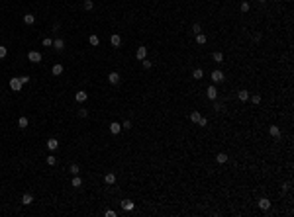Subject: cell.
I'll use <instances>...</instances> for the list:
<instances>
[{
	"instance_id": "1",
	"label": "cell",
	"mask_w": 294,
	"mask_h": 217,
	"mask_svg": "<svg viewBox=\"0 0 294 217\" xmlns=\"http://www.w3.org/2000/svg\"><path fill=\"white\" fill-rule=\"evenodd\" d=\"M22 80H20V78H10V88L12 90H14V92H20V90H22Z\"/></svg>"
},
{
	"instance_id": "2",
	"label": "cell",
	"mask_w": 294,
	"mask_h": 217,
	"mask_svg": "<svg viewBox=\"0 0 294 217\" xmlns=\"http://www.w3.org/2000/svg\"><path fill=\"white\" fill-rule=\"evenodd\" d=\"M206 96L210 98V100H216V98H218V88L214 86V84H212V86H208L206 88Z\"/></svg>"
},
{
	"instance_id": "3",
	"label": "cell",
	"mask_w": 294,
	"mask_h": 217,
	"mask_svg": "<svg viewBox=\"0 0 294 217\" xmlns=\"http://www.w3.org/2000/svg\"><path fill=\"white\" fill-rule=\"evenodd\" d=\"M27 59L32 61V63H39V61H41V53H39V51H30V53H27Z\"/></svg>"
},
{
	"instance_id": "4",
	"label": "cell",
	"mask_w": 294,
	"mask_h": 217,
	"mask_svg": "<svg viewBox=\"0 0 294 217\" xmlns=\"http://www.w3.org/2000/svg\"><path fill=\"white\" fill-rule=\"evenodd\" d=\"M212 82H214V84L223 82V72H222V71H214V72H212Z\"/></svg>"
},
{
	"instance_id": "5",
	"label": "cell",
	"mask_w": 294,
	"mask_h": 217,
	"mask_svg": "<svg viewBox=\"0 0 294 217\" xmlns=\"http://www.w3.org/2000/svg\"><path fill=\"white\" fill-rule=\"evenodd\" d=\"M120 131H122V123H116V121L110 123V133H112V135H118Z\"/></svg>"
},
{
	"instance_id": "6",
	"label": "cell",
	"mask_w": 294,
	"mask_h": 217,
	"mask_svg": "<svg viewBox=\"0 0 294 217\" xmlns=\"http://www.w3.org/2000/svg\"><path fill=\"white\" fill-rule=\"evenodd\" d=\"M133 207H135V203H133L131 200H124L122 201V209H124V211H131Z\"/></svg>"
},
{
	"instance_id": "7",
	"label": "cell",
	"mask_w": 294,
	"mask_h": 217,
	"mask_svg": "<svg viewBox=\"0 0 294 217\" xmlns=\"http://www.w3.org/2000/svg\"><path fill=\"white\" fill-rule=\"evenodd\" d=\"M135 57H137L139 61H143V59L147 57V49H145V47H137V51H135Z\"/></svg>"
},
{
	"instance_id": "8",
	"label": "cell",
	"mask_w": 294,
	"mask_h": 217,
	"mask_svg": "<svg viewBox=\"0 0 294 217\" xmlns=\"http://www.w3.org/2000/svg\"><path fill=\"white\" fill-rule=\"evenodd\" d=\"M110 43L114 45V47H120V45H122V37L118 35V33H114V35L110 37Z\"/></svg>"
},
{
	"instance_id": "9",
	"label": "cell",
	"mask_w": 294,
	"mask_h": 217,
	"mask_svg": "<svg viewBox=\"0 0 294 217\" xmlns=\"http://www.w3.org/2000/svg\"><path fill=\"white\" fill-rule=\"evenodd\" d=\"M47 149L49 151H57V149H59V141H57V139H49L47 141Z\"/></svg>"
},
{
	"instance_id": "10",
	"label": "cell",
	"mask_w": 294,
	"mask_h": 217,
	"mask_svg": "<svg viewBox=\"0 0 294 217\" xmlns=\"http://www.w3.org/2000/svg\"><path fill=\"white\" fill-rule=\"evenodd\" d=\"M104 182H106L108 186H112V184L116 182V174H114V172H108L106 176H104Z\"/></svg>"
},
{
	"instance_id": "11",
	"label": "cell",
	"mask_w": 294,
	"mask_h": 217,
	"mask_svg": "<svg viewBox=\"0 0 294 217\" xmlns=\"http://www.w3.org/2000/svg\"><path fill=\"white\" fill-rule=\"evenodd\" d=\"M86 98H88V94L84 92V90H79V92L75 94V100H76V102H84Z\"/></svg>"
},
{
	"instance_id": "12",
	"label": "cell",
	"mask_w": 294,
	"mask_h": 217,
	"mask_svg": "<svg viewBox=\"0 0 294 217\" xmlns=\"http://www.w3.org/2000/svg\"><path fill=\"white\" fill-rule=\"evenodd\" d=\"M249 90H239V92H237V98H239L241 102H247V100H249Z\"/></svg>"
},
{
	"instance_id": "13",
	"label": "cell",
	"mask_w": 294,
	"mask_h": 217,
	"mask_svg": "<svg viewBox=\"0 0 294 217\" xmlns=\"http://www.w3.org/2000/svg\"><path fill=\"white\" fill-rule=\"evenodd\" d=\"M22 203H24V206H32V203H33V196L32 194H24L22 196Z\"/></svg>"
},
{
	"instance_id": "14",
	"label": "cell",
	"mask_w": 294,
	"mask_h": 217,
	"mask_svg": "<svg viewBox=\"0 0 294 217\" xmlns=\"http://www.w3.org/2000/svg\"><path fill=\"white\" fill-rule=\"evenodd\" d=\"M259 207H261V209H269V207H271V200H269V198H261V200H259Z\"/></svg>"
},
{
	"instance_id": "15",
	"label": "cell",
	"mask_w": 294,
	"mask_h": 217,
	"mask_svg": "<svg viewBox=\"0 0 294 217\" xmlns=\"http://www.w3.org/2000/svg\"><path fill=\"white\" fill-rule=\"evenodd\" d=\"M108 80H110V84H118V82H120V74H118V72H110Z\"/></svg>"
},
{
	"instance_id": "16",
	"label": "cell",
	"mask_w": 294,
	"mask_h": 217,
	"mask_svg": "<svg viewBox=\"0 0 294 217\" xmlns=\"http://www.w3.org/2000/svg\"><path fill=\"white\" fill-rule=\"evenodd\" d=\"M51 72H53L55 76L63 74V65H61V63H57V65H53V69H51Z\"/></svg>"
},
{
	"instance_id": "17",
	"label": "cell",
	"mask_w": 294,
	"mask_h": 217,
	"mask_svg": "<svg viewBox=\"0 0 294 217\" xmlns=\"http://www.w3.org/2000/svg\"><path fill=\"white\" fill-rule=\"evenodd\" d=\"M27 123H30V121H27V117H26V115H22V117L18 120V127H20V129H26V127H27Z\"/></svg>"
},
{
	"instance_id": "18",
	"label": "cell",
	"mask_w": 294,
	"mask_h": 217,
	"mask_svg": "<svg viewBox=\"0 0 294 217\" xmlns=\"http://www.w3.org/2000/svg\"><path fill=\"white\" fill-rule=\"evenodd\" d=\"M202 76H204V71H202V69H194V71H192V78H194V80H200Z\"/></svg>"
},
{
	"instance_id": "19",
	"label": "cell",
	"mask_w": 294,
	"mask_h": 217,
	"mask_svg": "<svg viewBox=\"0 0 294 217\" xmlns=\"http://www.w3.org/2000/svg\"><path fill=\"white\" fill-rule=\"evenodd\" d=\"M216 160H218L220 164L228 163V155H226V153H218V155H216Z\"/></svg>"
},
{
	"instance_id": "20",
	"label": "cell",
	"mask_w": 294,
	"mask_h": 217,
	"mask_svg": "<svg viewBox=\"0 0 294 217\" xmlns=\"http://www.w3.org/2000/svg\"><path fill=\"white\" fill-rule=\"evenodd\" d=\"M53 47L57 49V51H63V47H65V43H63V39H53Z\"/></svg>"
},
{
	"instance_id": "21",
	"label": "cell",
	"mask_w": 294,
	"mask_h": 217,
	"mask_svg": "<svg viewBox=\"0 0 294 217\" xmlns=\"http://www.w3.org/2000/svg\"><path fill=\"white\" fill-rule=\"evenodd\" d=\"M269 133H271L272 137H280V129H278L277 125H271V127H269Z\"/></svg>"
},
{
	"instance_id": "22",
	"label": "cell",
	"mask_w": 294,
	"mask_h": 217,
	"mask_svg": "<svg viewBox=\"0 0 294 217\" xmlns=\"http://www.w3.org/2000/svg\"><path fill=\"white\" fill-rule=\"evenodd\" d=\"M33 22H35V16H33V14H26V16H24V24H27V26H32Z\"/></svg>"
},
{
	"instance_id": "23",
	"label": "cell",
	"mask_w": 294,
	"mask_h": 217,
	"mask_svg": "<svg viewBox=\"0 0 294 217\" xmlns=\"http://www.w3.org/2000/svg\"><path fill=\"white\" fill-rule=\"evenodd\" d=\"M71 184H73V188H81V186H82V180H81V176H79V174H76L75 178H73Z\"/></svg>"
},
{
	"instance_id": "24",
	"label": "cell",
	"mask_w": 294,
	"mask_h": 217,
	"mask_svg": "<svg viewBox=\"0 0 294 217\" xmlns=\"http://www.w3.org/2000/svg\"><path fill=\"white\" fill-rule=\"evenodd\" d=\"M196 43L204 45V43H206V35H204V33H196Z\"/></svg>"
},
{
	"instance_id": "25",
	"label": "cell",
	"mask_w": 294,
	"mask_h": 217,
	"mask_svg": "<svg viewBox=\"0 0 294 217\" xmlns=\"http://www.w3.org/2000/svg\"><path fill=\"white\" fill-rule=\"evenodd\" d=\"M200 117H202L200 112H192V114H190V121H192V123H198V120H200Z\"/></svg>"
},
{
	"instance_id": "26",
	"label": "cell",
	"mask_w": 294,
	"mask_h": 217,
	"mask_svg": "<svg viewBox=\"0 0 294 217\" xmlns=\"http://www.w3.org/2000/svg\"><path fill=\"white\" fill-rule=\"evenodd\" d=\"M88 41H90V45H94V47H96V45H100V37H98V35H90V37H88Z\"/></svg>"
},
{
	"instance_id": "27",
	"label": "cell",
	"mask_w": 294,
	"mask_h": 217,
	"mask_svg": "<svg viewBox=\"0 0 294 217\" xmlns=\"http://www.w3.org/2000/svg\"><path fill=\"white\" fill-rule=\"evenodd\" d=\"M212 59H214V61H216V63H222V61H223V55H222V53H220V51H216V53H214V55H212Z\"/></svg>"
},
{
	"instance_id": "28",
	"label": "cell",
	"mask_w": 294,
	"mask_h": 217,
	"mask_svg": "<svg viewBox=\"0 0 294 217\" xmlns=\"http://www.w3.org/2000/svg\"><path fill=\"white\" fill-rule=\"evenodd\" d=\"M249 98H251V102L255 104V106L257 104H261V96H259V94H253V96H249Z\"/></svg>"
},
{
	"instance_id": "29",
	"label": "cell",
	"mask_w": 294,
	"mask_h": 217,
	"mask_svg": "<svg viewBox=\"0 0 294 217\" xmlns=\"http://www.w3.org/2000/svg\"><path fill=\"white\" fill-rule=\"evenodd\" d=\"M69 172L76 176V174H79V164H71V166H69Z\"/></svg>"
},
{
	"instance_id": "30",
	"label": "cell",
	"mask_w": 294,
	"mask_h": 217,
	"mask_svg": "<svg viewBox=\"0 0 294 217\" xmlns=\"http://www.w3.org/2000/svg\"><path fill=\"white\" fill-rule=\"evenodd\" d=\"M92 8H94L92 0H84V10H92Z\"/></svg>"
},
{
	"instance_id": "31",
	"label": "cell",
	"mask_w": 294,
	"mask_h": 217,
	"mask_svg": "<svg viewBox=\"0 0 294 217\" xmlns=\"http://www.w3.org/2000/svg\"><path fill=\"white\" fill-rule=\"evenodd\" d=\"M239 10H241V12H243V14H245V12H249V2H241V6H239Z\"/></svg>"
},
{
	"instance_id": "32",
	"label": "cell",
	"mask_w": 294,
	"mask_h": 217,
	"mask_svg": "<svg viewBox=\"0 0 294 217\" xmlns=\"http://www.w3.org/2000/svg\"><path fill=\"white\" fill-rule=\"evenodd\" d=\"M55 163H57V158H55L53 155H49V157H47V164H49V166H55Z\"/></svg>"
},
{
	"instance_id": "33",
	"label": "cell",
	"mask_w": 294,
	"mask_h": 217,
	"mask_svg": "<svg viewBox=\"0 0 294 217\" xmlns=\"http://www.w3.org/2000/svg\"><path fill=\"white\" fill-rule=\"evenodd\" d=\"M41 43H43V47H51V45H53V39H51V37H45Z\"/></svg>"
},
{
	"instance_id": "34",
	"label": "cell",
	"mask_w": 294,
	"mask_h": 217,
	"mask_svg": "<svg viewBox=\"0 0 294 217\" xmlns=\"http://www.w3.org/2000/svg\"><path fill=\"white\" fill-rule=\"evenodd\" d=\"M141 65H143V69H151V67H153V63H151L149 59H143V61H141Z\"/></svg>"
},
{
	"instance_id": "35",
	"label": "cell",
	"mask_w": 294,
	"mask_h": 217,
	"mask_svg": "<svg viewBox=\"0 0 294 217\" xmlns=\"http://www.w3.org/2000/svg\"><path fill=\"white\" fill-rule=\"evenodd\" d=\"M6 55H8V49H6L4 45H0V59H4Z\"/></svg>"
},
{
	"instance_id": "36",
	"label": "cell",
	"mask_w": 294,
	"mask_h": 217,
	"mask_svg": "<svg viewBox=\"0 0 294 217\" xmlns=\"http://www.w3.org/2000/svg\"><path fill=\"white\" fill-rule=\"evenodd\" d=\"M192 32L194 33H202V26L200 24H194V26H192Z\"/></svg>"
},
{
	"instance_id": "37",
	"label": "cell",
	"mask_w": 294,
	"mask_h": 217,
	"mask_svg": "<svg viewBox=\"0 0 294 217\" xmlns=\"http://www.w3.org/2000/svg\"><path fill=\"white\" fill-rule=\"evenodd\" d=\"M104 215H106V217H116V211H114V209H106Z\"/></svg>"
},
{
	"instance_id": "38",
	"label": "cell",
	"mask_w": 294,
	"mask_h": 217,
	"mask_svg": "<svg viewBox=\"0 0 294 217\" xmlns=\"http://www.w3.org/2000/svg\"><path fill=\"white\" fill-rule=\"evenodd\" d=\"M122 127H124V129H131V121H130V120H125L124 123H122Z\"/></svg>"
},
{
	"instance_id": "39",
	"label": "cell",
	"mask_w": 294,
	"mask_h": 217,
	"mask_svg": "<svg viewBox=\"0 0 294 217\" xmlns=\"http://www.w3.org/2000/svg\"><path fill=\"white\" fill-rule=\"evenodd\" d=\"M20 80H22V84H27V82H30V76L24 74V76H20Z\"/></svg>"
},
{
	"instance_id": "40",
	"label": "cell",
	"mask_w": 294,
	"mask_h": 217,
	"mask_svg": "<svg viewBox=\"0 0 294 217\" xmlns=\"http://www.w3.org/2000/svg\"><path fill=\"white\" fill-rule=\"evenodd\" d=\"M206 123H208V120H206V117H200V120H198V125H202V127H204Z\"/></svg>"
},
{
	"instance_id": "41",
	"label": "cell",
	"mask_w": 294,
	"mask_h": 217,
	"mask_svg": "<svg viewBox=\"0 0 294 217\" xmlns=\"http://www.w3.org/2000/svg\"><path fill=\"white\" fill-rule=\"evenodd\" d=\"M79 115H81V117H86L88 112H86V110H79Z\"/></svg>"
},
{
	"instance_id": "42",
	"label": "cell",
	"mask_w": 294,
	"mask_h": 217,
	"mask_svg": "<svg viewBox=\"0 0 294 217\" xmlns=\"http://www.w3.org/2000/svg\"><path fill=\"white\" fill-rule=\"evenodd\" d=\"M214 110H216V112H220V110H222V104L216 102V104H214Z\"/></svg>"
},
{
	"instance_id": "43",
	"label": "cell",
	"mask_w": 294,
	"mask_h": 217,
	"mask_svg": "<svg viewBox=\"0 0 294 217\" xmlns=\"http://www.w3.org/2000/svg\"><path fill=\"white\" fill-rule=\"evenodd\" d=\"M257 2H265V0H257Z\"/></svg>"
}]
</instances>
